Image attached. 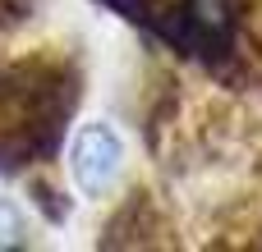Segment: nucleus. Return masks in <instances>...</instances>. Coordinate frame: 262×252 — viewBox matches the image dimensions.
Listing matches in <instances>:
<instances>
[{"label": "nucleus", "instance_id": "f257e3e1", "mask_svg": "<svg viewBox=\"0 0 262 252\" xmlns=\"http://www.w3.org/2000/svg\"><path fill=\"white\" fill-rule=\"evenodd\" d=\"M124 170V147L106 124H83L69 142V174L83 197H111Z\"/></svg>", "mask_w": 262, "mask_h": 252}, {"label": "nucleus", "instance_id": "f03ea898", "mask_svg": "<svg viewBox=\"0 0 262 252\" xmlns=\"http://www.w3.org/2000/svg\"><path fill=\"white\" fill-rule=\"evenodd\" d=\"M18 243H23V216L9 202H0V248H18Z\"/></svg>", "mask_w": 262, "mask_h": 252}]
</instances>
